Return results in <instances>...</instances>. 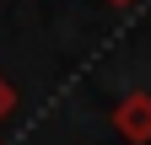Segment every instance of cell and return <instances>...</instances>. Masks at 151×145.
Here are the masks:
<instances>
[{
	"label": "cell",
	"mask_w": 151,
	"mask_h": 145,
	"mask_svg": "<svg viewBox=\"0 0 151 145\" xmlns=\"http://www.w3.org/2000/svg\"><path fill=\"white\" fill-rule=\"evenodd\" d=\"M113 129L129 145H151V92H129L113 107Z\"/></svg>",
	"instance_id": "cell-1"
},
{
	"label": "cell",
	"mask_w": 151,
	"mask_h": 145,
	"mask_svg": "<svg viewBox=\"0 0 151 145\" xmlns=\"http://www.w3.org/2000/svg\"><path fill=\"white\" fill-rule=\"evenodd\" d=\"M108 6H129V0H108Z\"/></svg>",
	"instance_id": "cell-3"
},
{
	"label": "cell",
	"mask_w": 151,
	"mask_h": 145,
	"mask_svg": "<svg viewBox=\"0 0 151 145\" xmlns=\"http://www.w3.org/2000/svg\"><path fill=\"white\" fill-rule=\"evenodd\" d=\"M11 107H16V86L0 75V118H11Z\"/></svg>",
	"instance_id": "cell-2"
}]
</instances>
